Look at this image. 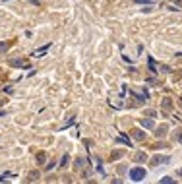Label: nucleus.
Masks as SVG:
<instances>
[{
  "label": "nucleus",
  "instance_id": "nucleus-1",
  "mask_svg": "<svg viewBox=\"0 0 182 184\" xmlns=\"http://www.w3.org/2000/svg\"><path fill=\"white\" fill-rule=\"evenodd\" d=\"M130 178H132L134 182H140V180H143V178H145V169H142V167H136V169H132V171H130Z\"/></svg>",
  "mask_w": 182,
  "mask_h": 184
},
{
  "label": "nucleus",
  "instance_id": "nucleus-2",
  "mask_svg": "<svg viewBox=\"0 0 182 184\" xmlns=\"http://www.w3.org/2000/svg\"><path fill=\"white\" fill-rule=\"evenodd\" d=\"M165 161H169V157H155V159H153V165H159V163H165Z\"/></svg>",
  "mask_w": 182,
  "mask_h": 184
},
{
  "label": "nucleus",
  "instance_id": "nucleus-3",
  "mask_svg": "<svg viewBox=\"0 0 182 184\" xmlns=\"http://www.w3.org/2000/svg\"><path fill=\"white\" fill-rule=\"evenodd\" d=\"M142 126L143 128H153V120H142Z\"/></svg>",
  "mask_w": 182,
  "mask_h": 184
},
{
  "label": "nucleus",
  "instance_id": "nucleus-4",
  "mask_svg": "<svg viewBox=\"0 0 182 184\" xmlns=\"http://www.w3.org/2000/svg\"><path fill=\"white\" fill-rule=\"evenodd\" d=\"M83 165H85L83 159H78V161H76V167H83Z\"/></svg>",
  "mask_w": 182,
  "mask_h": 184
},
{
  "label": "nucleus",
  "instance_id": "nucleus-5",
  "mask_svg": "<svg viewBox=\"0 0 182 184\" xmlns=\"http://www.w3.org/2000/svg\"><path fill=\"white\" fill-rule=\"evenodd\" d=\"M161 182H163V184H169V182H172V178H171V176H165Z\"/></svg>",
  "mask_w": 182,
  "mask_h": 184
},
{
  "label": "nucleus",
  "instance_id": "nucleus-6",
  "mask_svg": "<svg viewBox=\"0 0 182 184\" xmlns=\"http://www.w3.org/2000/svg\"><path fill=\"white\" fill-rule=\"evenodd\" d=\"M6 49H8V45H4V43H0V54H2Z\"/></svg>",
  "mask_w": 182,
  "mask_h": 184
}]
</instances>
